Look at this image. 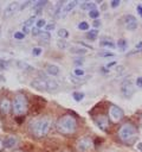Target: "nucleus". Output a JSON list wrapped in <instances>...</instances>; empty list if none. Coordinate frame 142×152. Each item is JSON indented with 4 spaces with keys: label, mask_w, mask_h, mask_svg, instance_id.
Segmentation results:
<instances>
[{
    "label": "nucleus",
    "mask_w": 142,
    "mask_h": 152,
    "mask_svg": "<svg viewBox=\"0 0 142 152\" xmlns=\"http://www.w3.org/2000/svg\"><path fill=\"white\" fill-rule=\"evenodd\" d=\"M117 46L120 48V50H125L127 49V46H128V42L125 40V39H118V42H117Z\"/></svg>",
    "instance_id": "25"
},
{
    "label": "nucleus",
    "mask_w": 142,
    "mask_h": 152,
    "mask_svg": "<svg viewBox=\"0 0 142 152\" xmlns=\"http://www.w3.org/2000/svg\"><path fill=\"white\" fill-rule=\"evenodd\" d=\"M93 6H95V2H92V1H85V2L82 4V10L83 11H86V10L91 11V10L95 8Z\"/></svg>",
    "instance_id": "19"
},
{
    "label": "nucleus",
    "mask_w": 142,
    "mask_h": 152,
    "mask_svg": "<svg viewBox=\"0 0 142 152\" xmlns=\"http://www.w3.org/2000/svg\"><path fill=\"white\" fill-rule=\"evenodd\" d=\"M45 25H46V21H45V19H43V18L38 19L37 23H36V27L39 28V30H41V27H45Z\"/></svg>",
    "instance_id": "29"
},
{
    "label": "nucleus",
    "mask_w": 142,
    "mask_h": 152,
    "mask_svg": "<svg viewBox=\"0 0 142 152\" xmlns=\"http://www.w3.org/2000/svg\"><path fill=\"white\" fill-rule=\"evenodd\" d=\"M140 51H142V42L137 43V44L135 45V50L131 51V52H129V55H133V53H135V52H140Z\"/></svg>",
    "instance_id": "31"
},
{
    "label": "nucleus",
    "mask_w": 142,
    "mask_h": 152,
    "mask_svg": "<svg viewBox=\"0 0 142 152\" xmlns=\"http://www.w3.org/2000/svg\"><path fill=\"white\" fill-rule=\"evenodd\" d=\"M115 64H116V62H111V63H108V64H106L105 66H106L108 69H110V68H112V66H114Z\"/></svg>",
    "instance_id": "46"
},
{
    "label": "nucleus",
    "mask_w": 142,
    "mask_h": 152,
    "mask_svg": "<svg viewBox=\"0 0 142 152\" xmlns=\"http://www.w3.org/2000/svg\"><path fill=\"white\" fill-rule=\"evenodd\" d=\"M124 116V112L117 107V106H111L109 109V118L112 122H117L120 120H122V118Z\"/></svg>",
    "instance_id": "7"
},
{
    "label": "nucleus",
    "mask_w": 142,
    "mask_h": 152,
    "mask_svg": "<svg viewBox=\"0 0 142 152\" xmlns=\"http://www.w3.org/2000/svg\"><path fill=\"white\" fill-rule=\"evenodd\" d=\"M77 27H78L79 30H82V31H86V30L89 28V24H88L86 21H80V23L77 25Z\"/></svg>",
    "instance_id": "30"
},
{
    "label": "nucleus",
    "mask_w": 142,
    "mask_h": 152,
    "mask_svg": "<svg viewBox=\"0 0 142 152\" xmlns=\"http://www.w3.org/2000/svg\"><path fill=\"white\" fill-rule=\"evenodd\" d=\"M92 26L95 27V30H97V28L101 26V20H98V19L93 20V23H92Z\"/></svg>",
    "instance_id": "39"
},
{
    "label": "nucleus",
    "mask_w": 142,
    "mask_h": 152,
    "mask_svg": "<svg viewBox=\"0 0 142 152\" xmlns=\"http://www.w3.org/2000/svg\"><path fill=\"white\" fill-rule=\"evenodd\" d=\"M120 4H121V1H118V0H114V1H111V2H110L111 8H116V7H118V6H120Z\"/></svg>",
    "instance_id": "37"
},
{
    "label": "nucleus",
    "mask_w": 142,
    "mask_h": 152,
    "mask_svg": "<svg viewBox=\"0 0 142 152\" xmlns=\"http://www.w3.org/2000/svg\"><path fill=\"white\" fill-rule=\"evenodd\" d=\"M72 75H73L75 77H78V78H82V77H84V75H85V71H84L83 69H79V68H76V69L73 70V72H72Z\"/></svg>",
    "instance_id": "23"
},
{
    "label": "nucleus",
    "mask_w": 142,
    "mask_h": 152,
    "mask_svg": "<svg viewBox=\"0 0 142 152\" xmlns=\"http://www.w3.org/2000/svg\"><path fill=\"white\" fill-rule=\"evenodd\" d=\"M118 135L123 141H129L135 138L136 135V128L131 124H124L118 129Z\"/></svg>",
    "instance_id": "5"
},
{
    "label": "nucleus",
    "mask_w": 142,
    "mask_h": 152,
    "mask_svg": "<svg viewBox=\"0 0 142 152\" xmlns=\"http://www.w3.org/2000/svg\"><path fill=\"white\" fill-rule=\"evenodd\" d=\"M38 37H39V40H40L41 43H49V40H50V37H51V36H50V33H49V32H46V31H45V32H43V31H41V32L39 33V36H38Z\"/></svg>",
    "instance_id": "18"
},
{
    "label": "nucleus",
    "mask_w": 142,
    "mask_h": 152,
    "mask_svg": "<svg viewBox=\"0 0 142 152\" xmlns=\"http://www.w3.org/2000/svg\"><path fill=\"white\" fill-rule=\"evenodd\" d=\"M97 36H98V31L97 30H91V31H89L86 33V38L89 40H95L97 38Z\"/></svg>",
    "instance_id": "22"
},
{
    "label": "nucleus",
    "mask_w": 142,
    "mask_h": 152,
    "mask_svg": "<svg viewBox=\"0 0 142 152\" xmlns=\"http://www.w3.org/2000/svg\"><path fill=\"white\" fill-rule=\"evenodd\" d=\"M51 125H52V120L49 118V116H43L40 119H37L34 121H32L30 128H31V132L38 137V138H41V137H45L50 128H51Z\"/></svg>",
    "instance_id": "1"
},
{
    "label": "nucleus",
    "mask_w": 142,
    "mask_h": 152,
    "mask_svg": "<svg viewBox=\"0 0 142 152\" xmlns=\"http://www.w3.org/2000/svg\"><path fill=\"white\" fill-rule=\"evenodd\" d=\"M96 124H97V126L102 129V131H106V128H108V126H109V120H108V118L106 116H99L97 120H96Z\"/></svg>",
    "instance_id": "11"
},
{
    "label": "nucleus",
    "mask_w": 142,
    "mask_h": 152,
    "mask_svg": "<svg viewBox=\"0 0 142 152\" xmlns=\"http://www.w3.org/2000/svg\"><path fill=\"white\" fill-rule=\"evenodd\" d=\"M101 45L104 46V48H106V49H115L116 48L115 44H114V42H111V40H102L101 42Z\"/></svg>",
    "instance_id": "24"
},
{
    "label": "nucleus",
    "mask_w": 142,
    "mask_h": 152,
    "mask_svg": "<svg viewBox=\"0 0 142 152\" xmlns=\"http://www.w3.org/2000/svg\"><path fill=\"white\" fill-rule=\"evenodd\" d=\"M1 147H2V144H1V141H0V148H1Z\"/></svg>",
    "instance_id": "48"
},
{
    "label": "nucleus",
    "mask_w": 142,
    "mask_h": 152,
    "mask_svg": "<svg viewBox=\"0 0 142 152\" xmlns=\"http://www.w3.org/2000/svg\"><path fill=\"white\" fill-rule=\"evenodd\" d=\"M76 147L78 152H89L92 148V140L89 137H83L78 139Z\"/></svg>",
    "instance_id": "6"
},
{
    "label": "nucleus",
    "mask_w": 142,
    "mask_h": 152,
    "mask_svg": "<svg viewBox=\"0 0 142 152\" xmlns=\"http://www.w3.org/2000/svg\"><path fill=\"white\" fill-rule=\"evenodd\" d=\"M30 4H31V1H25V2H24V4H22L20 7H19V11H22V10H24V8H25L27 5H30Z\"/></svg>",
    "instance_id": "44"
},
{
    "label": "nucleus",
    "mask_w": 142,
    "mask_h": 152,
    "mask_svg": "<svg viewBox=\"0 0 142 152\" xmlns=\"http://www.w3.org/2000/svg\"><path fill=\"white\" fill-rule=\"evenodd\" d=\"M34 23H36V17L33 15V17H30L27 20H25V21H24V24H22V26L31 28V27L33 26V24H34Z\"/></svg>",
    "instance_id": "21"
},
{
    "label": "nucleus",
    "mask_w": 142,
    "mask_h": 152,
    "mask_svg": "<svg viewBox=\"0 0 142 152\" xmlns=\"http://www.w3.org/2000/svg\"><path fill=\"white\" fill-rule=\"evenodd\" d=\"M46 72L51 76H58L59 72H60V69L56 64H47L46 65Z\"/></svg>",
    "instance_id": "12"
},
{
    "label": "nucleus",
    "mask_w": 142,
    "mask_h": 152,
    "mask_svg": "<svg viewBox=\"0 0 142 152\" xmlns=\"http://www.w3.org/2000/svg\"><path fill=\"white\" fill-rule=\"evenodd\" d=\"M7 62L6 61H0V70H4V69H7Z\"/></svg>",
    "instance_id": "40"
},
{
    "label": "nucleus",
    "mask_w": 142,
    "mask_h": 152,
    "mask_svg": "<svg viewBox=\"0 0 142 152\" xmlns=\"http://www.w3.org/2000/svg\"><path fill=\"white\" fill-rule=\"evenodd\" d=\"M77 122L72 115H64L57 121V129L63 134H72L76 132Z\"/></svg>",
    "instance_id": "2"
},
{
    "label": "nucleus",
    "mask_w": 142,
    "mask_h": 152,
    "mask_svg": "<svg viewBox=\"0 0 142 152\" xmlns=\"http://www.w3.org/2000/svg\"><path fill=\"white\" fill-rule=\"evenodd\" d=\"M121 93H122V95L124 97H131V95L134 94V86H133L130 80H125V81L122 82Z\"/></svg>",
    "instance_id": "8"
},
{
    "label": "nucleus",
    "mask_w": 142,
    "mask_h": 152,
    "mask_svg": "<svg viewBox=\"0 0 142 152\" xmlns=\"http://www.w3.org/2000/svg\"><path fill=\"white\" fill-rule=\"evenodd\" d=\"M136 10H137V13L140 14V17H142V6H141V5H138V6L136 7Z\"/></svg>",
    "instance_id": "45"
},
{
    "label": "nucleus",
    "mask_w": 142,
    "mask_h": 152,
    "mask_svg": "<svg viewBox=\"0 0 142 152\" xmlns=\"http://www.w3.org/2000/svg\"><path fill=\"white\" fill-rule=\"evenodd\" d=\"M83 62H84L83 58H76V59H75V64H76V65H82Z\"/></svg>",
    "instance_id": "43"
},
{
    "label": "nucleus",
    "mask_w": 142,
    "mask_h": 152,
    "mask_svg": "<svg viewBox=\"0 0 142 152\" xmlns=\"http://www.w3.org/2000/svg\"><path fill=\"white\" fill-rule=\"evenodd\" d=\"M72 96H73V99L76 100V101H82L83 99H84V93H79V91H75L73 94H72Z\"/></svg>",
    "instance_id": "28"
},
{
    "label": "nucleus",
    "mask_w": 142,
    "mask_h": 152,
    "mask_svg": "<svg viewBox=\"0 0 142 152\" xmlns=\"http://www.w3.org/2000/svg\"><path fill=\"white\" fill-rule=\"evenodd\" d=\"M46 4H47V1H37V2H36V6L33 7V10L36 11V13H39Z\"/></svg>",
    "instance_id": "20"
},
{
    "label": "nucleus",
    "mask_w": 142,
    "mask_h": 152,
    "mask_svg": "<svg viewBox=\"0 0 142 152\" xmlns=\"http://www.w3.org/2000/svg\"><path fill=\"white\" fill-rule=\"evenodd\" d=\"M123 21H124V26H125V28L128 31L136 30V27H137V19L134 15H131V14L125 15L124 19H123Z\"/></svg>",
    "instance_id": "9"
},
{
    "label": "nucleus",
    "mask_w": 142,
    "mask_h": 152,
    "mask_svg": "<svg viewBox=\"0 0 142 152\" xmlns=\"http://www.w3.org/2000/svg\"><path fill=\"white\" fill-rule=\"evenodd\" d=\"M31 32H32V34H33V36H39V33H40L41 31H40L39 28H37V27L34 26V27L32 28V31H31Z\"/></svg>",
    "instance_id": "41"
},
{
    "label": "nucleus",
    "mask_w": 142,
    "mask_h": 152,
    "mask_svg": "<svg viewBox=\"0 0 142 152\" xmlns=\"http://www.w3.org/2000/svg\"><path fill=\"white\" fill-rule=\"evenodd\" d=\"M31 86L39 91H54L58 89V82L51 78H34Z\"/></svg>",
    "instance_id": "3"
},
{
    "label": "nucleus",
    "mask_w": 142,
    "mask_h": 152,
    "mask_svg": "<svg viewBox=\"0 0 142 152\" xmlns=\"http://www.w3.org/2000/svg\"><path fill=\"white\" fill-rule=\"evenodd\" d=\"M89 17H90V18H92L93 20H96V19L99 17V11H98V10H96V8H93V10H91V11H89Z\"/></svg>",
    "instance_id": "26"
},
{
    "label": "nucleus",
    "mask_w": 142,
    "mask_h": 152,
    "mask_svg": "<svg viewBox=\"0 0 142 152\" xmlns=\"http://www.w3.org/2000/svg\"><path fill=\"white\" fill-rule=\"evenodd\" d=\"M12 109L15 115H24L27 110V99L22 94L15 95L13 103H12Z\"/></svg>",
    "instance_id": "4"
},
{
    "label": "nucleus",
    "mask_w": 142,
    "mask_h": 152,
    "mask_svg": "<svg viewBox=\"0 0 142 152\" xmlns=\"http://www.w3.org/2000/svg\"><path fill=\"white\" fill-rule=\"evenodd\" d=\"M77 4H78V1H69V2H65L64 7H63V10H62V15L67 14L71 10L75 8V6H76Z\"/></svg>",
    "instance_id": "13"
},
{
    "label": "nucleus",
    "mask_w": 142,
    "mask_h": 152,
    "mask_svg": "<svg viewBox=\"0 0 142 152\" xmlns=\"http://www.w3.org/2000/svg\"><path fill=\"white\" fill-rule=\"evenodd\" d=\"M57 45H58V48H60V49H65L66 46H67V43L66 42H64V40H58L57 42Z\"/></svg>",
    "instance_id": "33"
},
{
    "label": "nucleus",
    "mask_w": 142,
    "mask_h": 152,
    "mask_svg": "<svg viewBox=\"0 0 142 152\" xmlns=\"http://www.w3.org/2000/svg\"><path fill=\"white\" fill-rule=\"evenodd\" d=\"M15 144H17V139L14 137H7V138H5V140L2 142V146L6 147V148H11V147L15 146Z\"/></svg>",
    "instance_id": "15"
},
{
    "label": "nucleus",
    "mask_w": 142,
    "mask_h": 152,
    "mask_svg": "<svg viewBox=\"0 0 142 152\" xmlns=\"http://www.w3.org/2000/svg\"><path fill=\"white\" fill-rule=\"evenodd\" d=\"M54 28V24L53 23H51V24H46L45 25V30H46V32H49V31H51V30H53Z\"/></svg>",
    "instance_id": "38"
},
{
    "label": "nucleus",
    "mask_w": 142,
    "mask_h": 152,
    "mask_svg": "<svg viewBox=\"0 0 142 152\" xmlns=\"http://www.w3.org/2000/svg\"><path fill=\"white\" fill-rule=\"evenodd\" d=\"M141 122H142V119H141Z\"/></svg>",
    "instance_id": "49"
},
{
    "label": "nucleus",
    "mask_w": 142,
    "mask_h": 152,
    "mask_svg": "<svg viewBox=\"0 0 142 152\" xmlns=\"http://www.w3.org/2000/svg\"><path fill=\"white\" fill-rule=\"evenodd\" d=\"M70 52L76 53V55H84L88 52V50L84 48H80V46H72V48H70Z\"/></svg>",
    "instance_id": "17"
},
{
    "label": "nucleus",
    "mask_w": 142,
    "mask_h": 152,
    "mask_svg": "<svg viewBox=\"0 0 142 152\" xmlns=\"http://www.w3.org/2000/svg\"><path fill=\"white\" fill-rule=\"evenodd\" d=\"M99 56L101 57H114L115 55L112 52H108V51H103V52H99Z\"/></svg>",
    "instance_id": "34"
},
{
    "label": "nucleus",
    "mask_w": 142,
    "mask_h": 152,
    "mask_svg": "<svg viewBox=\"0 0 142 152\" xmlns=\"http://www.w3.org/2000/svg\"><path fill=\"white\" fill-rule=\"evenodd\" d=\"M32 53H33V56H39L41 53V49L40 48H34L32 50Z\"/></svg>",
    "instance_id": "35"
},
{
    "label": "nucleus",
    "mask_w": 142,
    "mask_h": 152,
    "mask_svg": "<svg viewBox=\"0 0 142 152\" xmlns=\"http://www.w3.org/2000/svg\"><path fill=\"white\" fill-rule=\"evenodd\" d=\"M13 37H14L15 39H18V40H21V39H24V38H25V34L20 31V32H15V33L13 34Z\"/></svg>",
    "instance_id": "32"
},
{
    "label": "nucleus",
    "mask_w": 142,
    "mask_h": 152,
    "mask_svg": "<svg viewBox=\"0 0 142 152\" xmlns=\"http://www.w3.org/2000/svg\"><path fill=\"white\" fill-rule=\"evenodd\" d=\"M135 83H136V86L138 88H142V77H137L136 81H135Z\"/></svg>",
    "instance_id": "42"
},
{
    "label": "nucleus",
    "mask_w": 142,
    "mask_h": 152,
    "mask_svg": "<svg viewBox=\"0 0 142 152\" xmlns=\"http://www.w3.org/2000/svg\"><path fill=\"white\" fill-rule=\"evenodd\" d=\"M136 148H137V150H140V151L142 152V142H138V144L136 145Z\"/></svg>",
    "instance_id": "47"
},
{
    "label": "nucleus",
    "mask_w": 142,
    "mask_h": 152,
    "mask_svg": "<svg viewBox=\"0 0 142 152\" xmlns=\"http://www.w3.org/2000/svg\"><path fill=\"white\" fill-rule=\"evenodd\" d=\"M0 109H1V112L4 114H7L9 112V109H11V102H9V100L2 99L1 102H0Z\"/></svg>",
    "instance_id": "14"
},
{
    "label": "nucleus",
    "mask_w": 142,
    "mask_h": 152,
    "mask_svg": "<svg viewBox=\"0 0 142 152\" xmlns=\"http://www.w3.org/2000/svg\"><path fill=\"white\" fill-rule=\"evenodd\" d=\"M64 5H65V1H57L56 8H54V12H53V14H54V17H56L57 19L62 15V10H63Z\"/></svg>",
    "instance_id": "16"
},
{
    "label": "nucleus",
    "mask_w": 142,
    "mask_h": 152,
    "mask_svg": "<svg viewBox=\"0 0 142 152\" xmlns=\"http://www.w3.org/2000/svg\"><path fill=\"white\" fill-rule=\"evenodd\" d=\"M17 11H19V2H18V1H13V2H11V4L5 8L4 15H5V17H11V15H13Z\"/></svg>",
    "instance_id": "10"
},
{
    "label": "nucleus",
    "mask_w": 142,
    "mask_h": 152,
    "mask_svg": "<svg viewBox=\"0 0 142 152\" xmlns=\"http://www.w3.org/2000/svg\"><path fill=\"white\" fill-rule=\"evenodd\" d=\"M58 37L65 39V38L69 37V32H67L65 28H59V30H58Z\"/></svg>",
    "instance_id": "27"
},
{
    "label": "nucleus",
    "mask_w": 142,
    "mask_h": 152,
    "mask_svg": "<svg viewBox=\"0 0 142 152\" xmlns=\"http://www.w3.org/2000/svg\"><path fill=\"white\" fill-rule=\"evenodd\" d=\"M18 64H20L19 66L21 68V69H32V66H30L27 63H22V62H18Z\"/></svg>",
    "instance_id": "36"
}]
</instances>
